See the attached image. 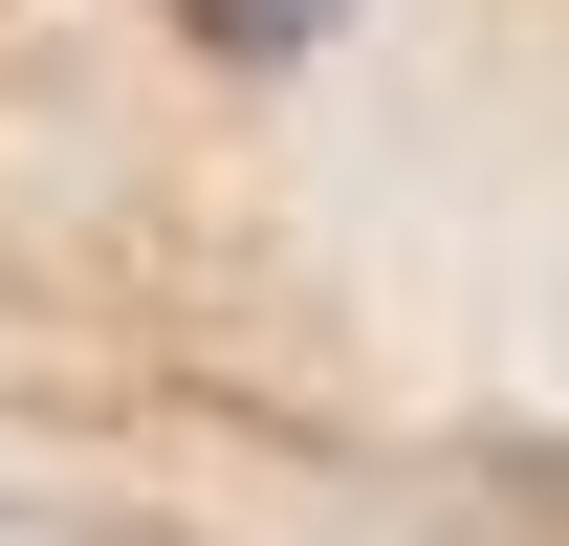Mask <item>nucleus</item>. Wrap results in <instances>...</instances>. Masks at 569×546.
I'll list each match as a JSON object with an SVG mask.
<instances>
[{
	"label": "nucleus",
	"instance_id": "obj_1",
	"mask_svg": "<svg viewBox=\"0 0 569 546\" xmlns=\"http://www.w3.org/2000/svg\"><path fill=\"white\" fill-rule=\"evenodd\" d=\"M176 22H198V44H241V67H284V44H307L329 0H176Z\"/></svg>",
	"mask_w": 569,
	"mask_h": 546
}]
</instances>
